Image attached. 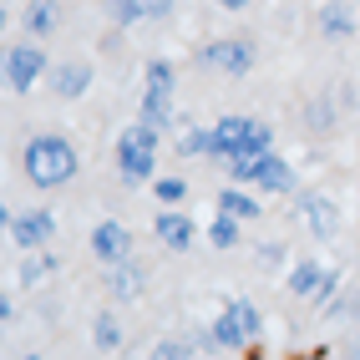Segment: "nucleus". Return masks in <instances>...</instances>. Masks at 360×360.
Segmentation results:
<instances>
[{
  "label": "nucleus",
  "mask_w": 360,
  "mask_h": 360,
  "mask_svg": "<svg viewBox=\"0 0 360 360\" xmlns=\"http://www.w3.org/2000/svg\"><path fill=\"white\" fill-rule=\"evenodd\" d=\"M20 167H26V183H31V188H46V193H51V188H66L71 178H77L82 158H77V142H71V137L41 132V137L26 142Z\"/></svg>",
  "instance_id": "f257e3e1"
},
{
  "label": "nucleus",
  "mask_w": 360,
  "mask_h": 360,
  "mask_svg": "<svg viewBox=\"0 0 360 360\" xmlns=\"http://www.w3.org/2000/svg\"><path fill=\"white\" fill-rule=\"evenodd\" d=\"M117 173H122L127 188H153L158 178V127L148 122H132L122 137H117Z\"/></svg>",
  "instance_id": "f03ea898"
},
{
  "label": "nucleus",
  "mask_w": 360,
  "mask_h": 360,
  "mask_svg": "<svg viewBox=\"0 0 360 360\" xmlns=\"http://www.w3.org/2000/svg\"><path fill=\"white\" fill-rule=\"evenodd\" d=\"M274 153V132L259 117H219L213 122V158H264Z\"/></svg>",
  "instance_id": "7ed1b4c3"
},
{
  "label": "nucleus",
  "mask_w": 360,
  "mask_h": 360,
  "mask_svg": "<svg viewBox=\"0 0 360 360\" xmlns=\"http://www.w3.org/2000/svg\"><path fill=\"white\" fill-rule=\"evenodd\" d=\"M173 86H178L173 61H148V82H142V112H137V122H148V127H158V132L173 122Z\"/></svg>",
  "instance_id": "20e7f679"
},
{
  "label": "nucleus",
  "mask_w": 360,
  "mask_h": 360,
  "mask_svg": "<svg viewBox=\"0 0 360 360\" xmlns=\"http://www.w3.org/2000/svg\"><path fill=\"white\" fill-rule=\"evenodd\" d=\"M254 61H259V51H254V41H244V36L208 41L203 51H198V66H208V71H224V77H249V71H254Z\"/></svg>",
  "instance_id": "39448f33"
},
{
  "label": "nucleus",
  "mask_w": 360,
  "mask_h": 360,
  "mask_svg": "<svg viewBox=\"0 0 360 360\" xmlns=\"http://www.w3.org/2000/svg\"><path fill=\"white\" fill-rule=\"evenodd\" d=\"M51 238H56V213L51 208H31V213H15V219H11V244L20 254L46 249Z\"/></svg>",
  "instance_id": "423d86ee"
},
{
  "label": "nucleus",
  "mask_w": 360,
  "mask_h": 360,
  "mask_svg": "<svg viewBox=\"0 0 360 360\" xmlns=\"http://www.w3.org/2000/svg\"><path fill=\"white\" fill-rule=\"evenodd\" d=\"M41 77H46L41 46H11V51H6V82H11V91H20V97H26Z\"/></svg>",
  "instance_id": "0eeeda50"
},
{
  "label": "nucleus",
  "mask_w": 360,
  "mask_h": 360,
  "mask_svg": "<svg viewBox=\"0 0 360 360\" xmlns=\"http://www.w3.org/2000/svg\"><path fill=\"white\" fill-rule=\"evenodd\" d=\"M107 295L112 300H137L148 295V264L142 259H122V264H107Z\"/></svg>",
  "instance_id": "6e6552de"
},
{
  "label": "nucleus",
  "mask_w": 360,
  "mask_h": 360,
  "mask_svg": "<svg viewBox=\"0 0 360 360\" xmlns=\"http://www.w3.org/2000/svg\"><path fill=\"white\" fill-rule=\"evenodd\" d=\"M91 254H97L102 264H122L132 254V229L117 224V219H102L97 229H91Z\"/></svg>",
  "instance_id": "1a4fd4ad"
},
{
  "label": "nucleus",
  "mask_w": 360,
  "mask_h": 360,
  "mask_svg": "<svg viewBox=\"0 0 360 360\" xmlns=\"http://www.w3.org/2000/svg\"><path fill=\"white\" fill-rule=\"evenodd\" d=\"M153 233H158V244H162V249H188V244L198 238V224L188 219L183 208H162L158 219H153Z\"/></svg>",
  "instance_id": "9d476101"
},
{
  "label": "nucleus",
  "mask_w": 360,
  "mask_h": 360,
  "mask_svg": "<svg viewBox=\"0 0 360 360\" xmlns=\"http://www.w3.org/2000/svg\"><path fill=\"white\" fill-rule=\"evenodd\" d=\"M51 91L61 102L86 97V91H91V61H61V66H51Z\"/></svg>",
  "instance_id": "9b49d317"
},
{
  "label": "nucleus",
  "mask_w": 360,
  "mask_h": 360,
  "mask_svg": "<svg viewBox=\"0 0 360 360\" xmlns=\"http://www.w3.org/2000/svg\"><path fill=\"white\" fill-rule=\"evenodd\" d=\"M315 26L325 41H350L355 36V11H350V0H325V6L315 11Z\"/></svg>",
  "instance_id": "f8f14e48"
},
{
  "label": "nucleus",
  "mask_w": 360,
  "mask_h": 360,
  "mask_svg": "<svg viewBox=\"0 0 360 360\" xmlns=\"http://www.w3.org/2000/svg\"><path fill=\"white\" fill-rule=\"evenodd\" d=\"M213 345H219V350H244V345H254L249 340V330H244V315H238V304L229 300L224 309H219V320H213Z\"/></svg>",
  "instance_id": "ddd939ff"
},
{
  "label": "nucleus",
  "mask_w": 360,
  "mask_h": 360,
  "mask_svg": "<svg viewBox=\"0 0 360 360\" xmlns=\"http://www.w3.org/2000/svg\"><path fill=\"white\" fill-rule=\"evenodd\" d=\"M300 213H304V224L315 229L320 238H335V233H340V208H335L325 193H304V198H300Z\"/></svg>",
  "instance_id": "4468645a"
},
{
  "label": "nucleus",
  "mask_w": 360,
  "mask_h": 360,
  "mask_svg": "<svg viewBox=\"0 0 360 360\" xmlns=\"http://www.w3.org/2000/svg\"><path fill=\"white\" fill-rule=\"evenodd\" d=\"M254 183L269 188V193H295V167L284 162L279 153H264L259 167H254Z\"/></svg>",
  "instance_id": "2eb2a0df"
},
{
  "label": "nucleus",
  "mask_w": 360,
  "mask_h": 360,
  "mask_svg": "<svg viewBox=\"0 0 360 360\" xmlns=\"http://www.w3.org/2000/svg\"><path fill=\"white\" fill-rule=\"evenodd\" d=\"M320 279H325V264H315V259H300V264H290V274H284V290H290L295 300H315Z\"/></svg>",
  "instance_id": "dca6fc26"
},
{
  "label": "nucleus",
  "mask_w": 360,
  "mask_h": 360,
  "mask_svg": "<svg viewBox=\"0 0 360 360\" xmlns=\"http://www.w3.org/2000/svg\"><path fill=\"white\" fill-rule=\"evenodd\" d=\"M91 345H97L102 355L122 350V325H117V315H112V309H102V315L91 320Z\"/></svg>",
  "instance_id": "f3484780"
},
{
  "label": "nucleus",
  "mask_w": 360,
  "mask_h": 360,
  "mask_svg": "<svg viewBox=\"0 0 360 360\" xmlns=\"http://www.w3.org/2000/svg\"><path fill=\"white\" fill-rule=\"evenodd\" d=\"M56 20H61L56 0H31V6H26V31H31V36H51Z\"/></svg>",
  "instance_id": "a211bd4d"
},
{
  "label": "nucleus",
  "mask_w": 360,
  "mask_h": 360,
  "mask_svg": "<svg viewBox=\"0 0 360 360\" xmlns=\"http://www.w3.org/2000/svg\"><path fill=\"white\" fill-rule=\"evenodd\" d=\"M238 224H244V219H233V213L219 208V219L208 224V244H213V249H238V238H244V229H238Z\"/></svg>",
  "instance_id": "6ab92c4d"
},
{
  "label": "nucleus",
  "mask_w": 360,
  "mask_h": 360,
  "mask_svg": "<svg viewBox=\"0 0 360 360\" xmlns=\"http://www.w3.org/2000/svg\"><path fill=\"white\" fill-rule=\"evenodd\" d=\"M51 269H56V259H51V254H41V249H31L26 259H20V269H15V279L26 284V290H36V284H41L46 274H51Z\"/></svg>",
  "instance_id": "aec40b11"
},
{
  "label": "nucleus",
  "mask_w": 360,
  "mask_h": 360,
  "mask_svg": "<svg viewBox=\"0 0 360 360\" xmlns=\"http://www.w3.org/2000/svg\"><path fill=\"white\" fill-rule=\"evenodd\" d=\"M219 208H224V213H233V219H244V224H254V219H259V203L244 193V188H224V193H219Z\"/></svg>",
  "instance_id": "412c9836"
},
{
  "label": "nucleus",
  "mask_w": 360,
  "mask_h": 360,
  "mask_svg": "<svg viewBox=\"0 0 360 360\" xmlns=\"http://www.w3.org/2000/svg\"><path fill=\"white\" fill-rule=\"evenodd\" d=\"M107 20L112 26H137V20H148V6H142V0H107Z\"/></svg>",
  "instance_id": "4be33fe9"
},
{
  "label": "nucleus",
  "mask_w": 360,
  "mask_h": 360,
  "mask_svg": "<svg viewBox=\"0 0 360 360\" xmlns=\"http://www.w3.org/2000/svg\"><path fill=\"white\" fill-rule=\"evenodd\" d=\"M178 153L183 158H213V127H188L178 137Z\"/></svg>",
  "instance_id": "5701e85b"
},
{
  "label": "nucleus",
  "mask_w": 360,
  "mask_h": 360,
  "mask_svg": "<svg viewBox=\"0 0 360 360\" xmlns=\"http://www.w3.org/2000/svg\"><path fill=\"white\" fill-rule=\"evenodd\" d=\"M153 198H158L162 208H183L188 183H183V178H153Z\"/></svg>",
  "instance_id": "b1692460"
},
{
  "label": "nucleus",
  "mask_w": 360,
  "mask_h": 360,
  "mask_svg": "<svg viewBox=\"0 0 360 360\" xmlns=\"http://www.w3.org/2000/svg\"><path fill=\"white\" fill-rule=\"evenodd\" d=\"M188 355H198L188 340H158L153 345V360H188Z\"/></svg>",
  "instance_id": "393cba45"
},
{
  "label": "nucleus",
  "mask_w": 360,
  "mask_h": 360,
  "mask_svg": "<svg viewBox=\"0 0 360 360\" xmlns=\"http://www.w3.org/2000/svg\"><path fill=\"white\" fill-rule=\"evenodd\" d=\"M233 304H238V315H244L249 340H259V335H264V315H259V304H254V300H233Z\"/></svg>",
  "instance_id": "a878e982"
},
{
  "label": "nucleus",
  "mask_w": 360,
  "mask_h": 360,
  "mask_svg": "<svg viewBox=\"0 0 360 360\" xmlns=\"http://www.w3.org/2000/svg\"><path fill=\"white\" fill-rule=\"evenodd\" d=\"M335 284H340V274H335V269H325V279H320V290H315V300H309V304H330Z\"/></svg>",
  "instance_id": "bb28decb"
},
{
  "label": "nucleus",
  "mask_w": 360,
  "mask_h": 360,
  "mask_svg": "<svg viewBox=\"0 0 360 360\" xmlns=\"http://www.w3.org/2000/svg\"><path fill=\"white\" fill-rule=\"evenodd\" d=\"M259 264H264V269H274V264H284V244H264V249H259Z\"/></svg>",
  "instance_id": "cd10ccee"
},
{
  "label": "nucleus",
  "mask_w": 360,
  "mask_h": 360,
  "mask_svg": "<svg viewBox=\"0 0 360 360\" xmlns=\"http://www.w3.org/2000/svg\"><path fill=\"white\" fill-rule=\"evenodd\" d=\"M148 6V20H162V15H173V0H142Z\"/></svg>",
  "instance_id": "c85d7f7f"
},
{
  "label": "nucleus",
  "mask_w": 360,
  "mask_h": 360,
  "mask_svg": "<svg viewBox=\"0 0 360 360\" xmlns=\"http://www.w3.org/2000/svg\"><path fill=\"white\" fill-rule=\"evenodd\" d=\"M219 6H224V11H244V6H249V0H219Z\"/></svg>",
  "instance_id": "c756f323"
},
{
  "label": "nucleus",
  "mask_w": 360,
  "mask_h": 360,
  "mask_svg": "<svg viewBox=\"0 0 360 360\" xmlns=\"http://www.w3.org/2000/svg\"><path fill=\"white\" fill-rule=\"evenodd\" d=\"M345 350H350V355H360V330H355V340H350V345H345Z\"/></svg>",
  "instance_id": "7c9ffc66"
}]
</instances>
